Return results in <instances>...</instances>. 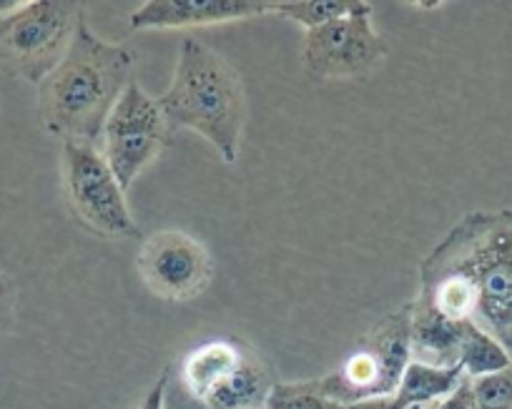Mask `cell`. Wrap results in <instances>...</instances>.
<instances>
[{
  "instance_id": "6da1fadb",
  "label": "cell",
  "mask_w": 512,
  "mask_h": 409,
  "mask_svg": "<svg viewBox=\"0 0 512 409\" xmlns=\"http://www.w3.org/2000/svg\"><path fill=\"white\" fill-rule=\"evenodd\" d=\"M422 307L477 324L512 354V211H475L420 266Z\"/></svg>"
},
{
  "instance_id": "7a4b0ae2",
  "label": "cell",
  "mask_w": 512,
  "mask_h": 409,
  "mask_svg": "<svg viewBox=\"0 0 512 409\" xmlns=\"http://www.w3.org/2000/svg\"><path fill=\"white\" fill-rule=\"evenodd\" d=\"M134 66L131 48L98 38L83 18L66 56L38 86L41 126L63 144L98 146L108 113L134 81Z\"/></svg>"
},
{
  "instance_id": "3957f363",
  "label": "cell",
  "mask_w": 512,
  "mask_h": 409,
  "mask_svg": "<svg viewBox=\"0 0 512 409\" xmlns=\"http://www.w3.org/2000/svg\"><path fill=\"white\" fill-rule=\"evenodd\" d=\"M156 101L171 133L196 131L226 164H236L246 123V93L236 68L219 53L196 38H184L174 78Z\"/></svg>"
},
{
  "instance_id": "277c9868",
  "label": "cell",
  "mask_w": 512,
  "mask_h": 409,
  "mask_svg": "<svg viewBox=\"0 0 512 409\" xmlns=\"http://www.w3.org/2000/svg\"><path fill=\"white\" fill-rule=\"evenodd\" d=\"M83 21L73 0L0 3V71L41 86L61 63Z\"/></svg>"
},
{
  "instance_id": "5b68a950",
  "label": "cell",
  "mask_w": 512,
  "mask_h": 409,
  "mask_svg": "<svg viewBox=\"0 0 512 409\" xmlns=\"http://www.w3.org/2000/svg\"><path fill=\"white\" fill-rule=\"evenodd\" d=\"M410 329L412 304H405L369 329L359 347L334 372L314 379L319 392L339 404L392 397L412 362Z\"/></svg>"
},
{
  "instance_id": "8992f818",
  "label": "cell",
  "mask_w": 512,
  "mask_h": 409,
  "mask_svg": "<svg viewBox=\"0 0 512 409\" xmlns=\"http://www.w3.org/2000/svg\"><path fill=\"white\" fill-rule=\"evenodd\" d=\"M61 174L68 209L86 229L106 239L139 236V224L126 204V191L108 169L98 146L73 141L63 144Z\"/></svg>"
},
{
  "instance_id": "52a82bcc",
  "label": "cell",
  "mask_w": 512,
  "mask_h": 409,
  "mask_svg": "<svg viewBox=\"0 0 512 409\" xmlns=\"http://www.w3.org/2000/svg\"><path fill=\"white\" fill-rule=\"evenodd\" d=\"M171 136L174 133L169 131L159 101L149 96L134 78L103 123L98 151L121 189L128 191L134 186L136 176L169 146Z\"/></svg>"
},
{
  "instance_id": "ba28073f",
  "label": "cell",
  "mask_w": 512,
  "mask_h": 409,
  "mask_svg": "<svg viewBox=\"0 0 512 409\" xmlns=\"http://www.w3.org/2000/svg\"><path fill=\"white\" fill-rule=\"evenodd\" d=\"M374 8L364 0L342 18L304 36L302 63L314 78H367L390 56V46L372 26Z\"/></svg>"
},
{
  "instance_id": "9c48e42d",
  "label": "cell",
  "mask_w": 512,
  "mask_h": 409,
  "mask_svg": "<svg viewBox=\"0 0 512 409\" xmlns=\"http://www.w3.org/2000/svg\"><path fill=\"white\" fill-rule=\"evenodd\" d=\"M136 269L159 299L189 302L211 284L214 259L199 239L184 231H156L141 244Z\"/></svg>"
},
{
  "instance_id": "30bf717a",
  "label": "cell",
  "mask_w": 512,
  "mask_h": 409,
  "mask_svg": "<svg viewBox=\"0 0 512 409\" xmlns=\"http://www.w3.org/2000/svg\"><path fill=\"white\" fill-rule=\"evenodd\" d=\"M264 13H274V0H149L134 11L128 26L134 31H171L246 21Z\"/></svg>"
},
{
  "instance_id": "8fae6325",
  "label": "cell",
  "mask_w": 512,
  "mask_h": 409,
  "mask_svg": "<svg viewBox=\"0 0 512 409\" xmlns=\"http://www.w3.org/2000/svg\"><path fill=\"white\" fill-rule=\"evenodd\" d=\"M477 329H480L477 324L465 322V319L442 317L412 302V362L430 364V367H460L467 342Z\"/></svg>"
},
{
  "instance_id": "7c38bea8",
  "label": "cell",
  "mask_w": 512,
  "mask_h": 409,
  "mask_svg": "<svg viewBox=\"0 0 512 409\" xmlns=\"http://www.w3.org/2000/svg\"><path fill=\"white\" fill-rule=\"evenodd\" d=\"M241 357H244L241 347L229 339H214L191 349L181 364V377L191 397L206 402L211 392L239 367Z\"/></svg>"
},
{
  "instance_id": "4fadbf2b",
  "label": "cell",
  "mask_w": 512,
  "mask_h": 409,
  "mask_svg": "<svg viewBox=\"0 0 512 409\" xmlns=\"http://www.w3.org/2000/svg\"><path fill=\"white\" fill-rule=\"evenodd\" d=\"M272 387L274 382L264 364L254 354L244 352L239 367L211 392L204 404L209 409H262Z\"/></svg>"
},
{
  "instance_id": "5bb4252c",
  "label": "cell",
  "mask_w": 512,
  "mask_h": 409,
  "mask_svg": "<svg viewBox=\"0 0 512 409\" xmlns=\"http://www.w3.org/2000/svg\"><path fill=\"white\" fill-rule=\"evenodd\" d=\"M462 379H465V372L460 367H430V364L410 362L395 397L407 404L435 402L457 389Z\"/></svg>"
},
{
  "instance_id": "9a60e30c",
  "label": "cell",
  "mask_w": 512,
  "mask_h": 409,
  "mask_svg": "<svg viewBox=\"0 0 512 409\" xmlns=\"http://www.w3.org/2000/svg\"><path fill=\"white\" fill-rule=\"evenodd\" d=\"M267 409H364L362 404H339L319 392L317 382H274L269 389Z\"/></svg>"
},
{
  "instance_id": "2e32d148",
  "label": "cell",
  "mask_w": 512,
  "mask_h": 409,
  "mask_svg": "<svg viewBox=\"0 0 512 409\" xmlns=\"http://www.w3.org/2000/svg\"><path fill=\"white\" fill-rule=\"evenodd\" d=\"M354 6L357 0H274V13L312 31L334 18L347 16Z\"/></svg>"
},
{
  "instance_id": "e0dca14e",
  "label": "cell",
  "mask_w": 512,
  "mask_h": 409,
  "mask_svg": "<svg viewBox=\"0 0 512 409\" xmlns=\"http://www.w3.org/2000/svg\"><path fill=\"white\" fill-rule=\"evenodd\" d=\"M472 392L477 409H512V364L472 379Z\"/></svg>"
},
{
  "instance_id": "ac0fdd59",
  "label": "cell",
  "mask_w": 512,
  "mask_h": 409,
  "mask_svg": "<svg viewBox=\"0 0 512 409\" xmlns=\"http://www.w3.org/2000/svg\"><path fill=\"white\" fill-rule=\"evenodd\" d=\"M422 409H477L475 392H472V379L465 377L460 384H457V389H452L447 397L422 404Z\"/></svg>"
},
{
  "instance_id": "d6986e66",
  "label": "cell",
  "mask_w": 512,
  "mask_h": 409,
  "mask_svg": "<svg viewBox=\"0 0 512 409\" xmlns=\"http://www.w3.org/2000/svg\"><path fill=\"white\" fill-rule=\"evenodd\" d=\"M13 302H16V289H13L11 279L0 271V327L11 319Z\"/></svg>"
},
{
  "instance_id": "ffe728a7",
  "label": "cell",
  "mask_w": 512,
  "mask_h": 409,
  "mask_svg": "<svg viewBox=\"0 0 512 409\" xmlns=\"http://www.w3.org/2000/svg\"><path fill=\"white\" fill-rule=\"evenodd\" d=\"M166 387H169V372H164L159 379H156V384L149 389V394H146L139 409H164L166 407Z\"/></svg>"
},
{
  "instance_id": "44dd1931",
  "label": "cell",
  "mask_w": 512,
  "mask_h": 409,
  "mask_svg": "<svg viewBox=\"0 0 512 409\" xmlns=\"http://www.w3.org/2000/svg\"><path fill=\"white\" fill-rule=\"evenodd\" d=\"M262 409H267V407H262Z\"/></svg>"
}]
</instances>
